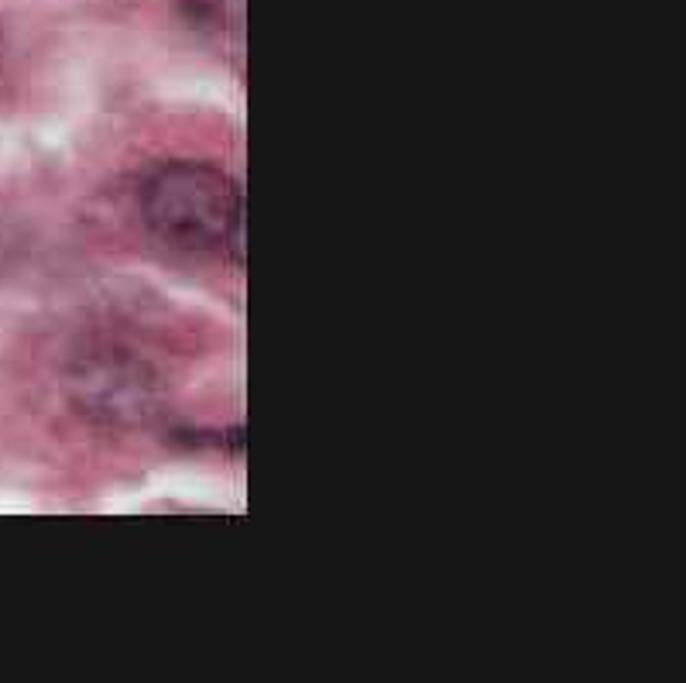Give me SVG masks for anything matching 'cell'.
Masks as SVG:
<instances>
[{
  "instance_id": "cell-1",
  "label": "cell",
  "mask_w": 686,
  "mask_h": 683,
  "mask_svg": "<svg viewBox=\"0 0 686 683\" xmlns=\"http://www.w3.org/2000/svg\"><path fill=\"white\" fill-rule=\"evenodd\" d=\"M141 213L151 234L183 251H217L237 244L241 255V189L213 165L175 162L144 183Z\"/></svg>"
},
{
  "instance_id": "cell-2",
  "label": "cell",
  "mask_w": 686,
  "mask_h": 683,
  "mask_svg": "<svg viewBox=\"0 0 686 683\" xmlns=\"http://www.w3.org/2000/svg\"><path fill=\"white\" fill-rule=\"evenodd\" d=\"M138 368L124 371V368H111V364H96L90 371H83L86 385H83V402L90 406H107V413L114 419H131V416H144L151 409V392L144 389L141 374H135Z\"/></svg>"
}]
</instances>
